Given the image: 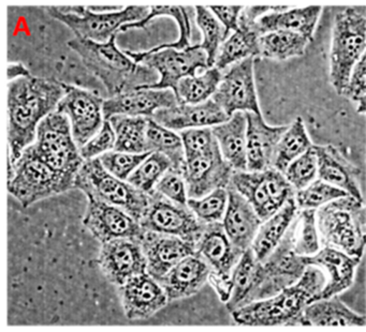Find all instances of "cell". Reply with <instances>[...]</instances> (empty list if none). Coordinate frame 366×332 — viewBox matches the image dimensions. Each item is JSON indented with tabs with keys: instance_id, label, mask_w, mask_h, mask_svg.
Segmentation results:
<instances>
[{
	"instance_id": "19",
	"label": "cell",
	"mask_w": 366,
	"mask_h": 332,
	"mask_svg": "<svg viewBox=\"0 0 366 332\" xmlns=\"http://www.w3.org/2000/svg\"><path fill=\"white\" fill-rule=\"evenodd\" d=\"M179 104L171 89H152L138 87L104 100L106 120L113 116L153 118L156 111Z\"/></svg>"
},
{
	"instance_id": "29",
	"label": "cell",
	"mask_w": 366,
	"mask_h": 332,
	"mask_svg": "<svg viewBox=\"0 0 366 332\" xmlns=\"http://www.w3.org/2000/svg\"><path fill=\"white\" fill-rule=\"evenodd\" d=\"M318 158V178L363 201L357 183L360 171L344 158L333 146L314 145Z\"/></svg>"
},
{
	"instance_id": "10",
	"label": "cell",
	"mask_w": 366,
	"mask_h": 332,
	"mask_svg": "<svg viewBox=\"0 0 366 332\" xmlns=\"http://www.w3.org/2000/svg\"><path fill=\"white\" fill-rule=\"evenodd\" d=\"M229 186L247 199L262 221L280 211L295 195V190L286 176L275 168L234 171Z\"/></svg>"
},
{
	"instance_id": "44",
	"label": "cell",
	"mask_w": 366,
	"mask_h": 332,
	"mask_svg": "<svg viewBox=\"0 0 366 332\" xmlns=\"http://www.w3.org/2000/svg\"><path fill=\"white\" fill-rule=\"evenodd\" d=\"M348 193L321 179H316L302 190L295 191V199L299 210H317Z\"/></svg>"
},
{
	"instance_id": "42",
	"label": "cell",
	"mask_w": 366,
	"mask_h": 332,
	"mask_svg": "<svg viewBox=\"0 0 366 332\" xmlns=\"http://www.w3.org/2000/svg\"><path fill=\"white\" fill-rule=\"evenodd\" d=\"M172 168L170 160L159 152H152L130 175L127 181L141 192L153 194L156 184Z\"/></svg>"
},
{
	"instance_id": "50",
	"label": "cell",
	"mask_w": 366,
	"mask_h": 332,
	"mask_svg": "<svg viewBox=\"0 0 366 332\" xmlns=\"http://www.w3.org/2000/svg\"><path fill=\"white\" fill-rule=\"evenodd\" d=\"M182 141L186 158L203 154L217 144L211 128L189 129L182 131Z\"/></svg>"
},
{
	"instance_id": "30",
	"label": "cell",
	"mask_w": 366,
	"mask_h": 332,
	"mask_svg": "<svg viewBox=\"0 0 366 332\" xmlns=\"http://www.w3.org/2000/svg\"><path fill=\"white\" fill-rule=\"evenodd\" d=\"M211 129L224 160L234 171H247L246 113L237 111L233 114L226 122H222Z\"/></svg>"
},
{
	"instance_id": "6",
	"label": "cell",
	"mask_w": 366,
	"mask_h": 332,
	"mask_svg": "<svg viewBox=\"0 0 366 332\" xmlns=\"http://www.w3.org/2000/svg\"><path fill=\"white\" fill-rule=\"evenodd\" d=\"M8 171V190L25 208L74 188L72 180L51 168L31 146L14 165H9Z\"/></svg>"
},
{
	"instance_id": "21",
	"label": "cell",
	"mask_w": 366,
	"mask_h": 332,
	"mask_svg": "<svg viewBox=\"0 0 366 332\" xmlns=\"http://www.w3.org/2000/svg\"><path fill=\"white\" fill-rule=\"evenodd\" d=\"M139 241L147 257V273L158 282L179 261L196 254L194 244L177 236L144 231Z\"/></svg>"
},
{
	"instance_id": "31",
	"label": "cell",
	"mask_w": 366,
	"mask_h": 332,
	"mask_svg": "<svg viewBox=\"0 0 366 332\" xmlns=\"http://www.w3.org/2000/svg\"><path fill=\"white\" fill-rule=\"evenodd\" d=\"M365 325V317L349 308L337 296L308 304L302 321V326L310 327H363Z\"/></svg>"
},
{
	"instance_id": "45",
	"label": "cell",
	"mask_w": 366,
	"mask_h": 332,
	"mask_svg": "<svg viewBox=\"0 0 366 332\" xmlns=\"http://www.w3.org/2000/svg\"><path fill=\"white\" fill-rule=\"evenodd\" d=\"M284 175L295 191L302 190L315 181L318 176V158L314 146L305 154L295 159L289 165Z\"/></svg>"
},
{
	"instance_id": "20",
	"label": "cell",
	"mask_w": 366,
	"mask_h": 332,
	"mask_svg": "<svg viewBox=\"0 0 366 332\" xmlns=\"http://www.w3.org/2000/svg\"><path fill=\"white\" fill-rule=\"evenodd\" d=\"M119 289L124 313L130 321L149 318L169 301L164 287L147 272L132 278Z\"/></svg>"
},
{
	"instance_id": "24",
	"label": "cell",
	"mask_w": 366,
	"mask_h": 332,
	"mask_svg": "<svg viewBox=\"0 0 366 332\" xmlns=\"http://www.w3.org/2000/svg\"><path fill=\"white\" fill-rule=\"evenodd\" d=\"M303 257L306 265L318 267L325 273V285L319 299L335 297L347 291L353 283L360 261L331 246H323L317 254Z\"/></svg>"
},
{
	"instance_id": "8",
	"label": "cell",
	"mask_w": 366,
	"mask_h": 332,
	"mask_svg": "<svg viewBox=\"0 0 366 332\" xmlns=\"http://www.w3.org/2000/svg\"><path fill=\"white\" fill-rule=\"evenodd\" d=\"M50 16L65 24L76 38L107 43L112 40L123 26L142 21L149 6H124L112 12H95L89 6H48Z\"/></svg>"
},
{
	"instance_id": "52",
	"label": "cell",
	"mask_w": 366,
	"mask_h": 332,
	"mask_svg": "<svg viewBox=\"0 0 366 332\" xmlns=\"http://www.w3.org/2000/svg\"><path fill=\"white\" fill-rule=\"evenodd\" d=\"M31 76V73L27 70L26 66L24 64H11L8 68V77H9V81H14V79H21V77Z\"/></svg>"
},
{
	"instance_id": "3",
	"label": "cell",
	"mask_w": 366,
	"mask_h": 332,
	"mask_svg": "<svg viewBox=\"0 0 366 332\" xmlns=\"http://www.w3.org/2000/svg\"><path fill=\"white\" fill-rule=\"evenodd\" d=\"M115 38L107 43H96L76 36L68 42V46L102 81L110 96L157 83L154 70L134 61L125 51L117 47Z\"/></svg>"
},
{
	"instance_id": "40",
	"label": "cell",
	"mask_w": 366,
	"mask_h": 332,
	"mask_svg": "<svg viewBox=\"0 0 366 332\" xmlns=\"http://www.w3.org/2000/svg\"><path fill=\"white\" fill-rule=\"evenodd\" d=\"M317 210H300L293 222V248L300 256H312L321 250Z\"/></svg>"
},
{
	"instance_id": "9",
	"label": "cell",
	"mask_w": 366,
	"mask_h": 332,
	"mask_svg": "<svg viewBox=\"0 0 366 332\" xmlns=\"http://www.w3.org/2000/svg\"><path fill=\"white\" fill-rule=\"evenodd\" d=\"M31 146L51 168L74 182L85 163L72 136L69 119L57 111L39 124L35 143Z\"/></svg>"
},
{
	"instance_id": "11",
	"label": "cell",
	"mask_w": 366,
	"mask_h": 332,
	"mask_svg": "<svg viewBox=\"0 0 366 332\" xmlns=\"http://www.w3.org/2000/svg\"><path fill=\"white\" fill-rule=\"evenodd\" d=\"M137 64H144L159 75L157 83L142 86L152 89H171L174 91L179 81L198 74L199 71L209 69L207 56L200 44L187 47L183 51L162 49L157 51H125Z\"/></svg>"
},
{
	"instance_id": "34",
	"label": "cell",
	"mask_w": 366,
	"mask_h": 332,
	"mask_svg": "<svg viewBox=\"0 0 366 332\" xmlns=\"http://www.w3.org/2000/svg\"><path fill=\"white\" fill-rule=\"evenodd\" d=\"M259 39L260 36L254 30V23L241 17L239 29L232 32L220 46L214 66L224 71L237 62L260 56Z\"/></svg>"
},
{
	"instance_id": "12",
	"label": "cell",
	"mask_w": 366,
	"mask_h": 332,
	"mask_svg": "<svg viewBox=\"0 0 366 332\" xmlns=\"http://www.w3.org/2000/svg\"><path fill=\"white\" fill-rule=\"evenodd\" d=\"M140 224L144 231L177 236L194 246L207 226L187 205L173 203L156 192L151 194L149 208Z\"/></svg>"
},
{
	"instance_id": "46",
	"label": "cell",
	"mask_w": 366,
	"mask_h": 332,
	"mask_svg": "<svg viewBox=\"0 0 366 332\" xmlns=\"http://www.w3.org/2000/svg\"><path fill=\"white\" fill-rule=\"evenodd\" d=\"M151 154L152 152L128 154V152L113 150V151L102 154L99 160L109 173L119 179L127 181L130 175L136 171L137 167Z\"/></svg>"
},
{
	"instance_id": "39",
	"label": "cell",
	"mask_w": 366,
	"mask_h": 332,
	"mask_svg": "<svg viewBox=\"0 0 366 332\" xmlns=\"http://www.w3.org/2000/svg\"><path fill=\"white\" fill-rule=\"evenodd\" d=\"M312 146L314 145L308 137L303 120L302 118H297L288 126L278 144L273 168L284 173L295 159L305 154Z\"/></svg>"
},
{
	"instance_id": "47",
	"label": "cell",
	"mask_w": 366,
	"mask_h": 332,
	"mask_svg": "<svg viewBox=\"0 0 366 332\" xmlns=\"http://www.w3.org/2000/svg\"><path fill=\"white\" fill-rule=\"evenodd\" d=\"M115 143H117V136H115L114 130L109 120H106L99 132L94 135L79 149L84 161H91L100 158L107 152L113 151L115 149Z\"/></svg>"
},
{
	"instance_id": "22",
	"label": "cell",
	"mask_w": 366,
	"mask_h": 332,
	"mask_svg": "<svg viewBox=\"0 0 366 332\" xmlns=\"http://www.w3.org/2000/svg\"><path fill=\"white\" fill-rule=\"evenodd\" d=\"M247 135L246 154L247 171H261L273 168L278 144L288 126H269L261 114L246 113Z\"/></svg>"
},
{
	"instance_id": "41",
	"label": "cell",
	"mask_w": 366,
	"mask_h": 332,
	"mask_svg": "<svg viewBox=\"0 0 366 332\" xmlns=\"http://www.w3.org/2000/svg\"><path fill=\"white\" fill-rule=\"evenodd\" d=\"M196 11V21L202 32V42L200 47L207 56L209 68L215 66L216 58L224 38V28L222 27L217 17L212 13L209 6H194Z\"/></svg>"
},
{
	"instance_id": "38",
	"label": "cell",
	"mask_w": 366,
	"mask_h": 332,
	"mask_svg": "<svg viewBox=\"0 0 366 332\" xmlns=\"http://www.w3.org/2000/svg\"><path fill=\"white\" fill-rule=\"evenodd\" d=\"M147 148L149 152H159L170 160L172 169L181 173L185 163L186 156L181 134L164 128L149 118L147 132Z\"/></svg>"
},
{
	"instance_id": "15",
	"label": "cell",
	"mask_w": 366,
	"mask_h": 332,
	"mask_svg": "<svg viewBox=\"0 0 366 332\" xmlns=\"http://www.w3.org/2000/svg\"><path fill=\"white\" fill-rule=\"evenodd\" d=\"M181 173L189 198H201L217 188H228L234 169L224 160L216 144L203 154L186 158Z\"/></svg>"
},
{
	"instance_id": "51",
	"label": "cell",
	"mask_w": 366,
	"mask_h": 332,
	"mask_svg": "<svg viewBox=\"0 0 366 332\" xmlns=\"http://www.w3.org/2000/svg\"><path fill=\"white\" fill-rule=\"evenodd\" d=\"M214 15L224 28V38H229L232 32L239 28V19L244 6H209Z\"/></svg>"
},
{
	"instance_id": "28",
	"label": "cell",
	"mask_w": 366,
	"mask_h": 332,
	"mask_svg": "<svg viewBox=\"0 0 366 332\" xmlns=\"http://www.w3.org/2000/svg\"><path fill=\"white\" fill-rule=\"evenodd\" d=\"M321 11L322 8L318 6L295 9L280 6L277 10L259 17L254 23V28L259 36L278 30H287L303 34L312 41Z\"/></svg>"
},
{
	"instance_id": "35",
	"label": "cell",
	"mask_w": 366,
	"mask_h": 332,
	"mask_svg": "<svg viewBox=\"0 0 366 332\" xmlns=\"http://www.w3.org/2000/svg\"><path fill=\"white\" fill-rule=\"evenodd\" d=\"M149 118L113 116L109 120L117 136L115 151L145 154L147 148V126Z\"/></svg>"
},
{
	"instance_id": "37",
	"label": "cell",
	"mask_w": 366,
	"mask_h": 332,
	"mask_svg": "<svg viewBox=\"0 0 366 332\" xmlns=\"http://www.w3.org/2000/svg\"><path fill=\"white\" fill-rule=\"evenodd\" d=\"M310 40L297 32L278 30L260 36V56L272 60L290 59L305 53Z\"/></svg>"
},
{
	"instance_id": "17",
	"label": "cell",
	"mask_w": 366,
	"mask_h": 332,
	"mask_svg": "<svg viewBox=\"0 0 366 332\" xmlns=\"http://www.w3.org/2000/svg\"><path fill=\"white\" fill-rule=\"evenodd\" d=\"M98 263L107 280L117 287L147 272V257L137 239L123 238L102 243Z\"/></svg>"
},
{
	"instance_id": "33",
	"label": "cell",
	"mask_w": 366,
	"mask_h": 332,
	"mask_svg": "<svg viewBox=\"0 0 366 332\" xmlns=\"http://www.w3.org/2000/svg\"><path fill=\"white\" fill-rule=\"evenodd\" d=\"M262 280V261L254 256L252 248L242 255L232 271V293L226 306L230 312L252 303Z\"/></svg>"
},
{
	"instance_id": "16",
	"label": "cell",
	"mask_w": 366,
	"mask_h": 332,
	"mask_svg": "<svg viewBox=\"0 0 366 332\" xmlns=\"http://www.w3.org/2000/svg\"><path fill=\"white\" fill-rule=\"evenodd\" d=\"M254 58L229 68L213 96V100L231 117L237 111L261 114L254 79Z\"/></svg>"
},
{
	"instance_id": "23",
	"label": "cell",
	"mask_w": 366,
	"mask_h": 332,
	"mask_svg": "<svg viewBox=\"0 0 366 332\" xmlns=\"http://www.w3.org/2000/svg\"><path fill=\"white\" fill-rule=\"evenodd\" d=\"M229 118L224 109L213 99H209L200 104H177L159 109L153 119L164 128L182 132L189 129L213 128Z\"/></svg>"
},
{
	"instance_id": "32",
	"label": "cell",
	"mask_w": 366,
	"mask_h": 332,
	"mask_svg": "<svg viewBox=\"0 0 366 332\" xmlns=\"http://www.w3.org/2000/svg\"><path fill=\"white\" fill-rule=\"evenodd\" d=\"M299 211L295 197H292L280 211L276 212L267 220L263 221L250 246L254 256L259 261H264L280 246L297 218Z\"/></svg>"
},
{
	"instance_id": "43",
	"label": "cell",
	"mask_w": 366,
	"mask_h": 332,
	"mask_svg": "<svg viewBox=\"0 0 366 332\" xmlns=\"http://www.w3.org/2000/svg\"><path fill=\"white\" fill-rule=\"evenodd\" d=\"M228 188H220L201 198H189L188 208L203 224L222 223L228 207Z\"/></svg>"
},
{
	"instance_id": "36",
	"label": "cell",
	"mask_w": 366,
	"mask_h": 332,
	"mask_svg": "<svg viewBox=\"0 0 366 332\" xmlns=\"http://www.w3.org/2000/svg\"><path fill=\"white\" fill-rule=\"evenodd\" d=\"M222 75V71L213 66L182 79L174 90L177 102L179 104H200L213 98Z\"/></svg>"
},
{
	"instance_id": "14",
	"label": "cell",
	"mask_w": 366,
	"mask_h": 332,
	"mask_svg": "<svg viewBox=\"0 0 366 332\" xmlns=\"http://www.w3.org/2000/svg\"><path fill=\"white\" fill-rule=\"evenodd\" d=\"M307 265L293 248V223L273 253L262 261V280L254 301L267 299L291 286L303 276ZM252 301V302H254Z\"/></svg>"
},
{
	"instance_id": "2",
	"label": "cell",
	"mask_w": 366,
	"mask_h": 332,
	"mask_svg": "<svg viewBox=\"0 0 366 332\" xmlns=\"http://www.w3.org/2000/svg\"><path fill=\"white\" fill-rule=\"evenodd\" d=\"M325 285L322 270L307 266L303 276L295 284L267 299L257 300L231 312L233 321L250 327L302 326L308 304L320 297Z\"/></svg>"
},
{
	"instance_id": "1",
	"label": "cell",
	"mask_w": 366,
	"mask_h": 332,
	"mask_svg": "<svg viewBox=\"0 0 366 332\" xmlns=\"http://www.w3.org/2000/svg\"><path fill=\"white\" fill-rule=\"evenodd\" d=\"M65 94V84L31 75L9 81V165H14L35 143L38 126L57 111Z\"/></svg>"
},
{
	"instance_id": "13",
	"label": "cell",
	"mask_w": 366,
	"mask_h": 332,
	"mask_svg": "<svg viewBox=\"0 0 366 332\" xmlns=\"http://www.w3.org/2000/svg\"><path fill=\"white\" fill-rule=\"evenodd\" d=\"M66 94L57 111L69 119L72 136L79 148L87 143L104 126V100L95 92L65 84Z\"/></svg>"
},
{
	"instance_id": "18",
	"label": "cell",
	"mask_w": 366,
	"mask_h": 332,
	"mask_svg": "<svg viewBox=\"0 0 366 332\" xmlns=\"http://www.w3.org/2000/svg\"><path fill=\"white\" fill-rule=\"evenodd\" d=\"M83 224L102 244L123 238L140 240L144 233L140 222L127 211L93 198H89Z\"/></svg>"
},
{
	"instance_id": "4",
	"label": "cell",
	"mask_w": 366,
	"mask_h": 332,
	"mask_svg": "<svg viewBox=\"0 0 366 332\" xmlns=\"http://www.w3.org/2000/svg\"><path fill=\"white\" fill-rule=\"evenodd\" d=\"M321 243L361 261L366 243V209L363 201L351 195L317 209Z\"/></svg>"
},
{
	"instance_id": "49",
	"label": "cell",
	"mask_w": 366,
	"mask_h": 332,
	"mask_svg": "<svg viewBox=\"0 0 366 332\" xmlns=\"http://www.w3.org/2000/svg\"><path fill=\"white\" fill-rule=\"evenodd\" d=\"M344 96L355 104L357 113H366V53L353 69Z\"/></svg>"
},
{
	"instance_id": "27",
	"label": "cell",
	"mask_w": 366,
	"mask_h": 332,
	"mask_svg": "<svg viewBox=\"0 0 366 332\" xmlns=\"http://www.w3.org/2000/svg\"><path fill=\"white\" fill-rule=\"evenodd\" d=\"M209 265L198 255L192 254L175 265L159 283L169 301H175L198 293L209 282Z\"/></svg>"
},
{
	"instance_id": "48",
	"label": "cell",
	"mask_w": 366,
	"mask_h": 332,
	"mask_svg": "<svg viewBox=\"0 0 366 332\" xmlns=\"http://www.w3.org/2000/svg\"><path fill=\"white\" fill-rule=\"evenodd\" d=\"M154 192L158 193L169 201L179 203V205H187L188 199H189L187 184H186L183 175L172 168L167 171L164 177L158 181Z\"/></svg>"
},
{
	"instance_id": "25",
	"label": "cell",
	"mask_w": 366,
	"mask_h": 332,
	"mask_svg": "<svg viewBox=\"0 0 366 332\" xmlns=\"http://www.w3.org/2000/svg\"><path fill=\"white\" fill-rule=\"evenodd\" d=\"M243 253L229 239L222 223L207 225L196 244V254L209 265V273L232 276Z\"/></svg>"
},
{
	"instance_id": "26",
	"label": "cell",
	"mask_w": 366,
	"mask_h": 332,
	"mask_svg": "<svg viewBox=\"0 0 366 332\" xmlns=\"http://www.w3.org/2000/svg\"><path fill=\"white\" fill-rule=\"evenodd\" d=\"M228 207L222 224L231 242L245 252L252 246L263 221L237 191L228 186Z\"/></svg>"
},
{
	"instance_id": "7",
	"label": "cell",
	"mask_w": 366,
	"mask_h": 332,
	"mask_svg": "<svg viewBox=\"0 0 366 332\" xmlns=\"http://www.w3.org/2000/svg\"><path fill=\"white\" fill-rule=\"evenodd\" d=\"M74 188L87 198L97 199L127 211L140 222L151 201V195L141 192L125 180L109 173L99 158L85 161L74 180Z\"/></svg>"
},
{
	"instance_id": "5",
	"label": "cell",
	"mask_w": 366,
	"mask_h": 332,
	"mask_svg": "<svg viewBox=\"0 0 366 332\" xmlns=\"http://www.w3.org/2000/svg\"><path fill=\"white\" fill-rule=\"evenodd\" d=\"M366 9L348 6L335 16L330 56V76L334 89L344 96L353 69L366 53Z\"/></svg>"
}]
</instances>
